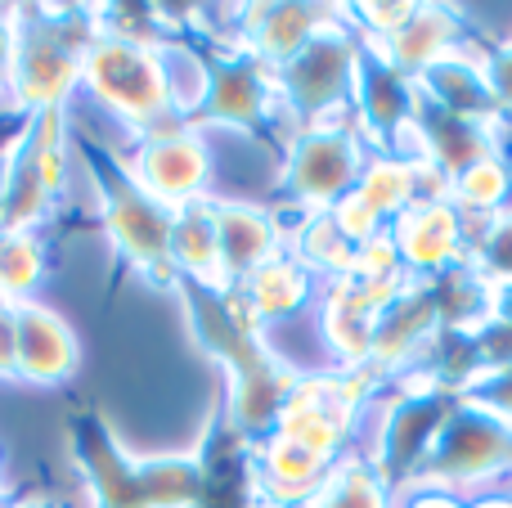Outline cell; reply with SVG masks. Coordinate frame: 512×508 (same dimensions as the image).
<instances>
[{
	"instance_id": "obj_6",
	"label": "cell",
	"mask_w": 512,
	"mask_h": 508,
	"mask_svg": "<svg viewBox=\"0 0 512 508\" xmlns=\"http://www.w3.org/2000/svg\"><path fill=\"white\" fill-rule=\"evenodd\" d=\"M346 81H351V50H346V41L315 36V41L288 63V95L297 99L301 108H310V113L333 104Z\"/></svg>"
},
{
	"instance_id": "obj_3",
	"label": "cell",
	"mask_w": 512,
	"mask_h": 508,
	"mask_svg": "<svg viewBox=\"0 0 512 508\" xmlns=\"http://www.w3.org/2000/svg\"><path fill=\"white\" fill-rule=\"evenodd\" d=\"M9 324H14V365L36 383H54V378L72 374L77 360V342H72L68 324L41 302H14L9 306Z\"/></svg>"
},
{
	"instance_id": "obj_1",
	"label": "cell",
	"mask_w": 512,
	"mask_h": 508,
	"mask_svg": "<svg viewBox=\"0 0 512 508\" xmlns=\"http://www.w3.org/2000/svg\"><path fill=\"white\" fill-rule=\"evenodd\" d=\"M81 77H86V86L99 95V104H104L108 113H117L122 122L149 126L171 108L167 63L144 41L104 36V41L86 45Z\"/></svg>"
},
{
	"instance_id": "obj_18",
	"label": "cell",
	"mask_w": 512,
	"mask_h": 508,
	"mask_svg": "<svg viewBox=\"0 0 512 508\" xmlns=\"http://www.w3.org/2000/svg\"><path fill=\"white\" fill-rule=\"evenodd\" d=\"M495 90L504 95V104H512V54H499V63H495Z\"/></svg>"
},
{
	"instance_id": "obj_8",
	"label": "cell",
	"mask_w": 512,
	"mask_h": 508,
	"mask_svg": "<svg viewBox=\"0 0 512 508\" xmlns=\"http://www.w3.org/2000/svg\"><path fill=\"white\" fill-rule=\"evenodd\" d=\"M391 239H396V248L405 252L409 266H445L454 243H459V225H454V216L445 212V207L423 203V207L400 216Z\"/></svg>"
},
{
	"instance_id": "obj_13",
	"label": "cell",
	"mask_w": 512,
	"mask_h": 508,
	"mask_svg": "<svg viewBox=\"0 0 512 508\" xmlns=\"http://www.w3.org/2000/svg\"><path fill=\"white\" fill-rule=\"evenodd\" d=\"M355 194H360L378 216L400 212V207L409 203V194H414V171L396 158H378V162H369V171L360 176Z\"/></svg>"
},
{
	"instance_id": "obj_12",
	"label": "cell",
	"mask_w": 512,
	"mask_h": 508,
	"mask_svg": "<svg viewBox=\"0 0 512 508\" xmlns=\"http://www.w3.org/2000/svg\"><path fill=\"white\" fill-rule=\"evenodd\" d=\"M36 279H41V243L27 230L5 234V239H0V297H5L9 306L27 302Z\"/></svg>"
},
{
	"instance_id": "obj_10",
	"label": "cell",
	"mask_w": 512,
	"mask_h": 508,
	"mask_svg": "<svg viewBox=\"0 0 512 508\" xmlns=\"http://www.w3.org/2000/svg\"><path fill=\"white\" fill-rule=\"evenodd\" d=\"M171 261L203 279H212L216 270H221V243H216L212 207H185V212L171 221Z\"/></svg>"
},
{
	"instance_id": "obj_14",
	"label": "cell",
	"mask_w": 512,
	"mask_h": 508,
	"mask_svg": "<svg viewBox=\"0 0 512 508\" xmlns=\"http://www.w3.org/2000/svg\"><path fill=\"white\" fill-rule=\"evenodd\" d=\"M315 508H382V495L364 468H342L337 477L324 482Z\"/></svg>"
},
{
	"instance_id": "obj_19",
	"label": "cell",
	"mask_w": 512,
	"mask_h": 508,
	"mask_svg": "<svg viewBox=\"0 0 512 508\" xmlns=\"http://www.w3.org/2000/svg\"><path fill=\"white\" fill-rule=\"evenodd\" d=\"M414 508H459V504H454L450 495H436V491H432V495H423V500H418Z\"/></svg>"
},
{
	"instance_id": "obj_2",
	"label": "cell",
	"mask_w": 512,
	"mask_h": 508,
	"mask_svg": "<svg viewBox=\"0 0 512 508\" xmlns=\"http://www.w3.org/2000/svg\"><path fill=\"white\" fill-rule=\"evenodd\" d=\"M207 180V149L194 131L153 135L135 153V189L153 203H185Z\"/></svg>"
},
{
	"instance_id": "obj_16",
	"label": "cell",
	"mask_w": 512,
	"mask_h": 508,
	"mask_svg": "<svg viewBox=\"0 0 512 508\" xmlns=\"http://www.w3.org/2000/svg\"><path fill=\"white\" fill-rule=\"evenodd\" d=\"M409 18H414V5H364V23H369L373 32L396 36Z\"/></svg>"
},
{
	"instance_id": "obj_15",
	"label": "cell",
	"mask_w": 512,
	"mask_h": 508,
	"mask_svg": "<svg viewBox=\"0 0 512 508\" xmlns=\"http://www.w3.org/2000/svg\"><path fill=\"white\" fill-rule=\"evenodd\" d=\"M504 194H508V171L495 158H481L468 171H459V198L468 207H495Z\"/></svg>"
},
{
	"instance_id": "obj_4",
	"label": "cell",
	"mask_w": 512,
	"mask_h": 508,
	"mask_svg": "<svg viewBox=\"0 0 512 508\" xmlns=\"http://www.w3.org/2000/svg\"><path fill=\"white\" fill-rule=\"evenodd\" d=\"M171 221H176V216H167L162 203L144 198L135 185H122L113 194V203H108V230L117 234V243H122L144 270L171 266Z\"/></svg>"
},
{
	"instance_id": "obj_11",
	"label": "cell",
	"mask_w": 512,
	"mask_h": 508,
	"mask_svg": "<svg viewBox=\"0 0 512 508\" xmlns=\"http://www.w3.org/2000/svg\"><path fill=\"white\" fill-rule=\"evenodd\" d=\"M301 297H306V270H301V261H265L261 270L248 275V302L265 320L288 315Z\"/></svg>"
},
{
	"instance_id": "obj_7",
	"label": "cell",
	"mask_w": 512,
	"mask_h": 508,
	"mask_svg": "<svg viewBox=\"0 0 512 508\" xmlns=\"http://www.w3.org/2000/svg\"><path fill=\"white\" fill-rule=\"evenodd\" d=\"M216 212V243H221V270L252 275L265 261H274V225L265 212L243 203L212 207Z\"/></svg>"
},
{
	"instance_id": "obj_9",
	"label": "cell",
	"mask_w": 512,
	"mask_h": 508,
	"mask_svg": "<svg viewBox=\"0 0 512 508\" xmlns=\"http://www.w3.org/2000/svg\"><path fill=\"white\" fill-rule=\"evenodd\" d=\"M207 104L221 122H256L265 108V81L256 63H225L221 72H212L207 81Z\"/></svg>"
},
{
	"instance_id": "obj_17",
	"label": "cell",
	"mask_w": 512,
	"mask_h": 508,
	"mask_svg": "<svg viewBox=\"0 0 512 508\" xmlns=\"http://www.w3.org/2000/svg\"><path fill=\"white\" fill-rule=\"evenodd\" d=\"M14 59H18V36L0 23V86H9V77H14Z\"/></svg>"
},
{
	"instance_id": "obj_5",
	"label": "cell",
	"mask_w": 512,
	"mask_h": 508,
	"mask_svg": "<svg viewBox=\"0 0 512 508\" xmlns=\"http://www.w3.org/2000/svg\"><path fill=\"white\" fill-rule=\"evenodd\" d=\"M355 171H360L355 144L337 131H315L297 149L292 185H297V194L310 198V203H342V189L355 180Z\"/></svg>"
}]
</instances>
